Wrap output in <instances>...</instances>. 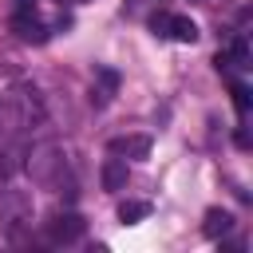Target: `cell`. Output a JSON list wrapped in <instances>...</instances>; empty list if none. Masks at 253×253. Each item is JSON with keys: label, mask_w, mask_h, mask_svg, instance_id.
Returning a JSON list of instances; mask_svg holds the SVG:
<instances>
[{"label": "cell", "mask_w": 253, "mask_h": 253, "mask_svg": "<svg viewBox=\"0 0 253 253\" xmlns=\"http://www.w3.org/2000/svg\"><path fill=\"white\" fill-rule=\"evenodd\" d=\"M107 150L119 154V158H146L150 154V134H115L107 142Z\"/></svg>", "instance_id": "cell-6"}, {"label": "cell", "mask_w": 253, "mask_h": 253, "mask_svg": "<svg viewBox=\"0 0 253 253\" xmlns=\"http://www.w3.org/2000/svg\"><path fill=\"white\" fill-rule=\"evenodd\" d=\"M28 229H32V194L8 186V190L0 194V233H4L12 245H20Z\"/></svg>", "instance_id": "cell-1"}, {"label": "cell", "mask_w": 253, "mask_h": 253, "mask_svg": "<svg viewBox=\"0 0 253 253\" xmlns=\"http://www.w3.org/2000/svg\"><path fill=\"white\" fill-rule=\"evenodd\" d=\"M142 217H150V202H123L119 206V221L123 225H138Z\"/></svg>", "instance_id": "cell-11"}, {"label": "cell", "mask_w": 253, "mask_h": 253, "mask_svg": "<svg viewBox=\"0 0 253 253\" xmlns=\"http://www.w3.org/2000/svg\"><path fill=\"white\" fill-rule=\"evenodd\" d=\"M213 63H217V71H221V67H249V40L237 32V36L229 40V47H225V51H217V59H213Z\"/></svg>", "instance_id": "cell-8"}, {"label": "cell", "mask_w": 253, "mask_h": 253, "mask_svg": "<svg viewBox=\"0 0 253 253\" xmlns=\"http://www.w3.org/2000/svg\"><path fill=\"white\" fill-rule=\"evenodd\" d=\"M24 166H28V174H32V182H36V186H59L63 150H59L55 142H40V146H32V150H28Z\"/></svg>", "instance_id": "cell-3"}, {"label": "cell", "mask_w": 253, "mask_h": 253, "mask_svg": "<svg viewBox=\"0 0 253 253\" xmlns=\"http://www.w3.org/2000/svg\"><path fill=\"white\" fill-rule=\"evenodd\" d=\"M8 107H12V123H16V134H24V130L40 126V123L47 119L40 91H36V87H28V83H20V87L8 95Z\"/></svg>", "instance_id": "cell-2"}, {"label": "cell", "mask_w": 253, "mask_h": 253, "mask_svg": "<svg viewBox=\"0 0 253 253\" xmlns=\"http://www.w3.org/2000/svg\"><path fill=\"white\" fill-rule=\"evenodd\" d=\"M150 28H154V36H170L178 43H198V36H202L190 16H170V12H154L150 16Z\"/></svg>", "instance_id": "cell-5"}, {"label": "cell", "mask_w": 253, "mask_h": 253, "mask_svg": "<svg viewBox=\"0 0 253 253\" xmlns=\"http://www.w3.org/2000/svg\"><path fill=\"white\" fill-rule=\"evenodd\" d=\"M229 95H233V107L245 115V111H249V91H245L241 83H233V87H229Z\"/></svg>", "instance_id": "cell-13"}, {"label": "cell", "mask_w": 253, "mask_h": 253, "mask_svg": "<svg viewBox=\"0 0 253 253\" xmlns=\"http://www.w3.org/2000/svg\"><path fill=\"white\" fill-rule=\"evenodd\" d=\"M43 233H47L51 245H75V241L87 233V221H83L75 210H59V213H51V217L43 221Z\"/></svg>", "instance_id": "cell-4"}, {"label": "cell", "mask_w": 253, "mask_h": 253, "mask_svg": "<svg viewBox=\"0 0 253 253\" xmlns=\"http://www.w3.org/2000/svg\"><path fill=\"white\" fill-rule=\"evenodd\" d=\"M36 8V0H16V12H32Z\"/></svg>", "instance_id": "cell-14"}, {"label": "cell", "mask_w": 253, "mask_h": 253, "mask_svg": "<svg viewBox=\"0 0 253 253\" xmlns=\"http://www.w3.org/2000/svg\"><path fill=\"white\" fill-rule=\"evenodd\" d=\"M229 229H233V213L229 210H206V221H202L206 237H225Z\"/></svg>", "instance_id": "cell-10"}, {"label": "cell", "mask_w": 253, "mask_h": 253, "mask_svg": "<svg viewBox=\"0 0 253 253\" xmlns=\"http://www.w3.org/2000/svg\"><path fill=\"white\" fill-rule=\"evenodd\" d=\"M16 134V123H12V107H8V95H0V138Z\"/></svg>", "instance_id": "cell-12"}, {"label": "cell", "mask_w": 253, "mask_h": 253, "mask_svg": "<svg viewBox=\"0 0 253 253\" xmlns=\"http://www.w3.org/2000/svg\"><path fill=\"white\" fill-rule=\"evenodd\" d=\"M99 178H103V190H123L126 186V178H130V170H126V158H119V154H111L107 162H103V170H99Z\"/></svg>", "instance_id": "cell-9"}, {"label": "cell", "mask_w": 253, "mask_h": 253, "mask_svg": "<svg viewBox=\"0 0 253 253\" xmlns=\"http://www.w3.org/2000/svg\"><path fill=\"white\" fill-rule=\"evenodd\" d=\"M12 32H16L24 43H47V40H51V28H43V24H40L36 16H28V12H16Z\"/></svg>", "instance_id": "cell-7"}]
</instances>
